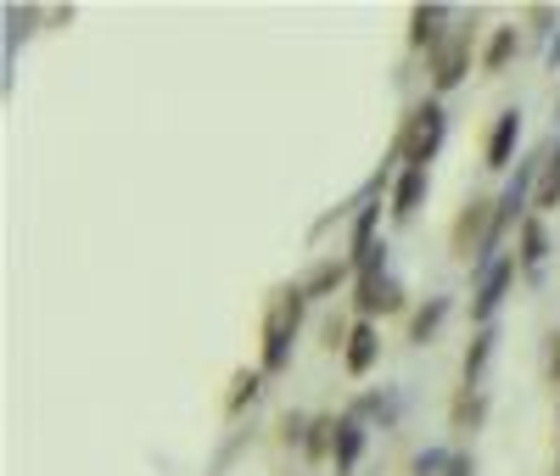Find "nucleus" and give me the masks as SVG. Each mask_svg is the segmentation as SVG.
<instances>
[{"label": "nucleus", "instance_id": "nucleus-8", "mask_svg": "<svg viewBox=\"0 0 560 476\" xmlns=\"http://www.w3.org/2000/svg\"><path fill=\"white\" fill-rule=\"evenodd\" d=\"M420 196H426V168H404V174L392 180V219H398V224L415 219Z\"/></svg>", "mask_w": 560, "mask_h": 476}, {"label": "nucleus", "instance_id": "nucleus-17", "mask_svg": "<svg viewBox=\"0 0 560 476\" xmlns=\"http://www.w3.org/2000/svg\"><path fill=\"white\" fill-rule=\"evenodd\" d=\"M443 314H448V297H432V303L420 308L415 314V325H409V336H415V342H432V331L437 325H443Z\"/></svg>", "mask_w": 560, "mask_h": 476}, {"label": "nucleus", "instance_id": "nucleus-3", "mask_svg": "<svg viewBox=\"0 0 560 476\" xmlns=\"http://www.w3.org/2000/svg\"><path fill=\"white\" fill-rule=\"evenodd\" d=\"M381 252H387V247H376L359 264V297H353L359 314H392V308L404 303V292H398V280L387 275V258H381Z\"/></svg>", "mask_w": 560, "mask_h": 476}, {"label": "nucleus", "instance_id": "nucleus-2", "mask_svg": "<svg viewBox=\"0 0 560 476\" xmlns=\"http://www.w3.org/2000/svg\"><path fill=\"white\" fill-rule=\"evenodd\" d=\"M443 129H448L443 124V107H437V101H420V107L404 118V135H398L392 152L409 157V168H426L437 157V146H443Z\"/></svg>", "mask_w": 560, "mask_h": 476}, {"label": "nucleus", "instance_id": "nucleus-12", "mask_svg": "<svg viewBox=\"0 0 560 476\" xmlns=\"http://www.w3.org/2000/svg\"><path fill=\"white\" fill-rule=\"evenodd\" d=\"M532 208H538V213L560 208V146H549V152H544V168H538V191H532Z\"/></svg>", "mask_w": 560, "mask_h": 476}, {"label": "nucleus", "instance_id": "nucleus-5", "mask_svg": "<svg viewBox=\"0 0 560 476\" xmlns=\"http://www.w3.org/2000/svg\"><path fill=\"white\" fill-rule=\"evenodd\" d=\"M488 208H493V202H465L460 224H454V252H460V258H471V247L499 241V236H493V219H499V213H488Z\"/></svg>", "mask_w": 560, "mask_h": 476}, {"label": "nucleus", "instance_id": "nucleus-10", "mask_svg": "<svg viewBox=\"0 0 560 476\" xmlns=\"http://www.w3.org/2000/svg\"><path fill=\"white\" fill-rule=\"evenodd\" d=\"M359 454H364V426H359V420H336V443H331L336 476H348L353 465H359Z\"/></svg>", "mask_w": 560, "mask_h": 476}, {"label": "nucleus", "instance_id": "nucleus-7", "mask_svg": "<svg viewBox=\"0 0 560 476\" xmlns=\"http://www.w3.org/2000/svg\"><path fill=\"white\" fill-rule=\"evenodd\" d=\"M376 359H381V336H376L370 320H359L353 336H348V348H342V364H348V376H370V364Z\"/></svg>", "mask_w": 560, "mask_h": 476}, {"label": "nucleus", "instance_id": "nucleus-20", "mask_svg": "<svg viewBox=\"0 0 560 476\" xmlns=\"http://www.w3.org/2000/svg\"><path fill=\"white\" fill-rule=\"evenodd\" d=\"M415 471H420V476H432V471H448V460H443V454H420V465H415Z\"/></svg>", "mask_w": 560, "mask_h": 476}, {"label": "nucleus", "instance_id": "nucleus-13", "mask_svg": "<svg viewBox=\"0 0 560 476\" xmlns=\"http://www.w3.org/2000/svg\"><path fill=\"white\" fill-rule=\"evenodd\" d=\"M353 275V258H325V264H314V275L303 280V297H325V292H336L342 280Z\"/></svg>", "mask_w": 560, "mask_h": 476}, {"label": "nucleus", "instance_id": "nucleus-11", "mask_svg": "<svg viewBox=\"0 0 560 476\" xmlns=\"http://www.w3.org/2000/svg\"><path fill=\"white\" fill-rule=\"evenodd\" d=\"M443 23H448L443 6H415V12H409V45H426V51H437V45L448 40Z\"/></svg>", "mask_w": 560, "mask_h": 476}, {"label": "nucleus", "instance_id": "nucleus-1", "mask_svg": "<svg viewBox=\"0 0 560 476\" xmlns=\"http://www.w3.org/2000/svg\"><path fill=\"white\" fill-rule=\"evenodd\" d=\"M303 286L292 292H280L264 314V376H280L286 364H292V336H297V320H303Z\"/></svg>", "mask_w": 560, "mask_h": 476}, {"label": "nucleus", "instance_id": "nucleus-18", "mask_svg": "<svg viewBox=\"0 0 560 476\" xmlns=\"http://www.w3.org/2000/svg\"><path fill=\"white\" fill-rule=\"evenodd\" d=\"M258 387H264V370H241V376H236V392H230V415H241V409L258 398Z\"/></svg>", "mask_w": 560, "mask_h": 476}, {"label": "nucleus", "instance_id": "nucleus-16", "mask_svg": "<svg viewBox=\"0 0 560 476\" xmlns=\"http://www.w3.org/2000/svg\"><path fill=\"white\" fill-rule=\"evenodd\" d=\"M544 258H549V236H544V224H538V219H527V224H521V264H527V269H538Z\"/></svg>", "mask_w": 560, "mask_h": 476}, {"label": "nucleus", "instance_id": "nucleus-4", "mask_svg": "<svg viewBox=\"0 0 560 476\" xmlns=\"http://www.w3.org/2000/svg\"><path fill=\"white\" fill-rule=\"evenodd\" d=\"M465 68H471V34L465 28H454L443 45L432 51V79H437V90H454V84L465 79Z\"/></svg>", "mask_w": 560, "mask_h": 476}, {"label": "nucleus", "instance_id": "nucleus-14", "mask_svg": "<svg viewBox=\"0 0 560 476\" xmlns=\"http://www.w3.org/2000/svg\"><path fill=\"white\" fill-rule=\"evenodd\" d=\"M516 45H521L516 28H499V34L488 40V51H482V73H504L510 68V56H516Z\"/></svg>", "mask_w": 560, "mask_h": 476}, {"label": "nucleus", "instance_id": "nucleus-19", "mask_svg": "<svg viewBox=\"0 0 560 476\" xmlns=\"http://www.w3.org/2000/svg\"><path fill=\"white\" fill-rule=\"evenodd\" d=\"M443 476H476L471 454H454V460H448V471H443Z\"/></svg>", "mask_w": 560, "mask_h": 476}, {"label": "nucleus", "instance_id": "nucleus-21", "mask_svg": "<svg viewBox=\"0 0 560 476\" xmlns=\"http://www.w3.org/2000/svg\"><path fill=\"white\" fill-rule=\"evenodd\" d=\"M549 370H555V381H560V336H555V359H549Z\"/></svg>", "mask_w": 560, "mask_h": 476}, {"label": "nucleus", "instance_id": "nucleus-9", "mask_svg": "<svg viewBox=\"0 0 560 476\" xmlns=\"http://www.w3.org/2000/svg\"><path fill=\"white\" fill-rule=\"evenodd\" d=\"M516 140H521V112H499L493 118V135H488V168H504L510 163V152H516Z\"/></svg>", "mask_w": 560, "mask_h": 476}, {"label": "nucleus", "instance_id": "nucleus-6", "mask_svg": "<svg viewBox=\"0 0 560 476\" xmlns=\"http://www.w3.org/2000/svg\"><path fill=\"white\" fill-rule=\"evenodd\" d=\"M510 275H516V258H493V264L482 269V286H476V297H471V314L482 325H488L493 308L504 303V286H510Z\"/></svg>", "mask_w": 560, "mask_h": 476}, {"label": "nucleus", "instance_id": "nucleus-15", "mask_svg": "<svg viewBox=\"0 0 560 476\" xmlns=\"http://www.w3.org/2000/svg\"><path fill=\"white\" fill-rule=\"evenodd\" d=\"M493 325H482V331L471 336V348H465V387H476V376H482V364H488V353H493Z\"/></svg>", "mask_w": 560, "mask_h": 476}]
</instances>
